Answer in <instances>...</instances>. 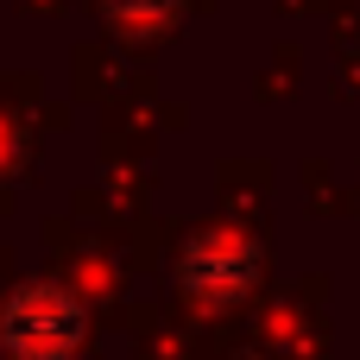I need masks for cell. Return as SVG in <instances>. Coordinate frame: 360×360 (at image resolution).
I'll list each match as a JSON object with an SVG mask.
<instances>
[{
  "label": "cell",
  "instance_id": "cell-1",
  "mask_svg": "<svg viewBox=\"0 0 360 360\" xmlns=\"http://www.w3.org/2000/svg\"><path fill=\"white\" fill-rule=\"evenodd\" d=\"M82 335H89V310L57 278H25L0 304V348H13L25 360H63L82 348Z\"/></svg>",
  "mask_w": 360,
  "mask_h": 360
},
{
  "label": "cell",
  "instance_id": "cell-2",
  "mask_svg": "<svg viewBox=\"0 0 360 360\" xmlns=\"http://www.w3.org/2000/svg\"><path fill=\"white\" fill-rule=\"evenodd\" d=\"M259 272H266V253H259L247 234H228V228L196 234V240L177 253V291H184L196 310H209V316L247 304V297L259 291Z\"/></svg>",
  "mask_w": 360,
  "mask_h": 360
},
{
  "label": "cell",
  "instance_id": "cell-3",
  "mask_svg": "<svg viewBox=\"0 0 360 360\" xmlns=\"http://www.w3.org/2000/svg\"><path fill=\"white\" fill-rule=\"evenodd\" d=\"M101 19L127 44H152V38H165L184 19V0H101Z\"/></svg>",
  "mask_w": 360,
  "mask_h": 360
}]
</instances>
